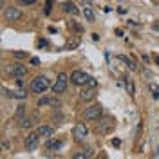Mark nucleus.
Returning <instances> with one entry per match:
<instances>
[{"label":"nucleus","instance_id":"32","mask_svg":"<svg viewBox=\"0 0 159 159\" xmlns=\"http://www.w3.org/2000/svg\"><path fill=\"white\" fill-rule=\"evenodd\" d=\"M20 2H22V4H34L36 0H20Z\"/></svg>","mask_w":159,"mask_h":159},{"label":"nucleus","instance_id":"13","mask_svg":"<svg viewBox=\"0 0 159 159\" xmlns=\"http://www.w3.org/2000/svg\"><path fill=\"white\" fill-rule=\"evenodd\" d=\"M63 9L67 11V13H70L72 16H76V15H78V9H76V6H74L72 2H63Z\"/></svg>","mask_w":159,"mask_h":159},{"label":"nucleus","instance_id":"3","mask_svg":"<svg viewBox=\"0 0 159 159\" xmlns=\"http://www.w3.org/2000/svg\"><path fill=\"white\" fill-rule=\"evenodd\" d=\"M65 89H67V74L61 72V74H58L56 83L52 85V92L54 94H61V92H65Z\"/></svg>","mask_w":159,"mask_h":159},{"label":"nucleus","instance_id":"19","mask_svg":"<svg viewBox=\"0 0 159 159\" xmlns=\"http://www.w3.org/2000/svg\"><path fill=\"white\" fill-rule=\"evenodd\" d=\"M90 156H92V152H90V150H85V152H81V154H74L72 157L74 159H85V157H90Z\"/></svg>","mask_w":159,"mask_h":159},{"label":"nucleus","instance_id":"25","mask_svg":"<svg viewBox=\"0 0 159 159\" xmlns=\"http://www.w3.org/2000/svg\"><path fill=\"white\" fill-rule=\"evenodd\" d=\"M24 112H25V107H24V105H20L18 110H16V116H15V118H16V119L22 118V116H24Z\"/></svg>","mask_w":159,"mask_h":159},{"label":"nucleus","instance_id":"15","mask_svg":"<svg viewBox=\"0 0 159 159\" xmlns=\"http://www.w3.org/2000/svg\"><path fill=\"white\" fill-rule=\"evenodd\" d=\"M83 16H85V20H87V22H94V18H96V16H94V11L90 9L89 6L83 9Z\"/></svg>","mask_w":159,"mask_h":159},{"label":"nucleus","instance_id":"33","mask_svg":"<svg viewBox=\"0 0 159 159\" xmlns=\"http://www.w3.org/2000/svg\"><path fill=\"white\" fill-rule=\"evenodd\" d=\"M152 27H154L156 31H159V22H154V24H152Z\"/></svg>","mask_w":159,"mask_h":159},{"label":"nucleus","instance_id":"8","mask_svg":"<svg viewBox=\"0 0 159 159\" xmlns=\"http://www.w3.org/2000/svg\"><path fill=\"white\" fill-rule=\"evenodd\" d=\"M112 129H114V121H112L110 118H105L101 123H99V127H98L99 134H109Z\"/></svg>","mask_w":159,"mask_h":159},{"label":"nucleus","instance_id":"2","mask_svg":"<svg viewBox=\"0 0 159 159\" xmlns=\"http://www.w3.org/2000/svg\"><path fill=\"white\" fill-rule=\"evenodd\" d=\"M103 116V107L101 105H92V107H89V109L85 110V119L87 121H96V119H99Z\"/></svg>","mask_w":159,"mask_h":159},{"label":"nucleus","instance_id":"23","mask_svg":"<svg viewBox=\"0 0 159 159\" xmlns=\"http://www.w3.org/2000/svg\"><path fill=\"white\" fill-rule=\"evenodd\" d=\"M49 105L51 107H61V101L56 98H49Z\"/></svg>","mask_w":159,"mask_h":159},{"label":"nucleus","instance_id":"17","mask_svg":"<svg viewBox=\"0 0 159 159\" xmlns=\"http://www.w3.org/2000/svg\"><path fill=\"white\" fill-rule=\"evenodd\" d=\"M119 60H121V61H125V63L129 65L130 70H138V65H136V63H134L130 58H127V56H119Z\"/></svg>","mask_w":159,"mask_h":159},{"label":"nucleus","instance_id":"12","mask_svg":"<svg viewBox=\"0 0 159 159\" xmlns=\"http://www.w3.org/2000/svg\"><path fill=\"white\" fill-rule=\"evenodd\" d=\"M40 134V138H51L52 136V127H47V125H42V127H38V130H36Z\"/></svg>","mask_w":159,"mask_h":159},{"label":"nucleus","instance_id":"27","mask_svg":"<svg viewBox=\"0 0 159 159\" xmlns=\"http://www.w3.org/2000/svg\"><path fill=\"white\" fill-rule=\"evenodd\" d=\"M69 27H72L74 31H81V25H78V24H74V22H70V24H69Z\"/></svg>","mask_w":159,"mask_h":159},{"label":"nucleus","instance_id":"18","mask_svg":"<svg viewBox=\"0 0 159 159\" xmlns=\"http://www.w3.org/2000/svg\"><path fill=\"white\" fill-rule=\"evenodd\" d=\"M125 85H127V90H129V94H130V96H134L136 89H134V83H132V80L127 78V80H125Z\"/></svg>","mask_w":159,"mask_h":159},{"label":"nucleus","instance_id":"22","mask_svg":"<svg viewBox=\"0 0 159 159\" xmlns=\"http://www.w3.org/2000/svg\"><path fill=\"white\" fill-rule=\"evenodd\" d=\"M78 45H80V38H74L72 42H69V43H67V47H69V49H76Z\"/></svg>","mask_w":159,"mask_h":159},{"label":"nucleus","instance_id":"29","mask_svg":"<svg viewBox=\"0 0 159 159\" xmlns=\"http://www.w3.org/2000/svg\"><path fill=\"white\" fill-rule=\"evenodd\" d=\"M51 6H52V2H51V0H47V4H45V13H47V15L51 13Z\"/></svg>","mask_w":159,"mask_h":159},{"label":"nucleus","instance_id":"30","mask_svg":"<svg viewBox=\"0 0 159 159\" xmlns=\"http://www.w3.org/2000/svg\"><path fill=\"white\" fill-rule=\"evenodd\" d=\"M38 45H40V47H47V40H40Z\"/></svg>","mask_w":159,"mask_h":159},{"label":"nucleus","instance_id":"24","mask_svg":"<svg viewBox=\"0 0 159 159\" xmlns=\"http://www.w3.org/2000/svg\"><path fill=\"white\" fill-rule=\"evenodd\" d=\"M87 85H89V87H96V85H98V81H96V78H92V76H89V78H87Z\"/></svg>","mask_w":159,"mask_h":159},{"label":"nucleus","instance_id":"31","mask_svg":"<svg viewBox=\"0 0 159 159\" xmlns=\"http://www.w3.org/2000/svg\"><path fill=\"white\" fill-rule=\"evenodd\" d=\"M112 145H114V147H119V145H121V141H119V139H112Z\"/></svg>","mask_w":159,"mask_h":159},{"label":"nucleus","instance_id":"10","mask_svg":"<svg viewBox=\"0 0 159 159\" xmlns=\"http://www.w3.org/2000/svg\"><path fill=\"white\" fill-rule=\"evenodd\" d=\"M80 98L83 99V101H90V99H94V98H96V87L83 89V90H81V94H80Z\"/></svg>","mask_w":159,"mask_h":159},{"label":"nucleus","instance_id":"4","mask_svg":"<svg viewBox=\"0 0 159 159\" xmlns=\"http://www.w3.org/2000/svg\"><path fill=\"white\" fill-rule=\"evenodd\" d=\"M72 134H74V139H76V141H83V139L87 138V134H89V129H87L83 123H80V125L74 127V132H72Z\"/></svg>","mask_w":159,"mask_h":159},{"label":"nucleus","instance_id":"21","mask_svg":"<svg viewBox=\"0 0 159 159\" xmlns=\"http://www.w3.org/2000/svg\"><path fill=\"white\" fill-rule=\"evenodd\" d=\"M150 90L154 92L152 96H154V99H159V87L156 85V83H150Z\"/></svg>","mask_w":159,"mask_h":159},{"label":"nucleus","instance_id":"9","mask_svg":"<svg viewBox=\"0 0 159 159\" xmlns=\"http://www.w3.org/2000/svg\"><path fill=\"white\" fill-rule=\"evenodd\" d=\"M6 18L9 20V22H16V20L22 18V11L16 9V7H7L6 9Z\"/></svg>","mask_w":159,"mask_h":159},{"label":"nucleus","instance_id":"7","mask_svg":"<svg viewBox=\"0 0 159 159\" xmlns=\"http://www.w3.org/2000/svg\"><path fill=\"white\" fill-rule=\"evenodd\" d=\"M9 72L15 76V78H24V76L27 74V67L22 65V63H16V65H13V67L9 69Z\"/></svg>","mask_w":159,"mask_h":159},{"label":"nucleus","instance_id":"16","mask_svg":"<svg viewBox=\"0 0 159 159\" xmlns=\"http://www.w3.org/2000/svg\"><path fill=\"white\" fill-rule=\"evenodd\" d=\"M18 125L22 127V129H29V127L33 125V123H31V119H29V118L22 116V118H18Z\"/></svg>","mask_w":159,"mask_h":159},{"label":"nucleus","instance_id":"26","mask_svg":"<svg viewBox=\"0 0 159 159\" xmlns=\"http://www.w3.org/2000/svg\"><path fill=\"white\" fill-rule=\"evenodd\" d=\"M42 105H49V98H40L38 99V107H42Z\"/></svg>","mask_w":159,"mask_h":159},{"label":"nucleus","instance_id":"34","mask_svg":"<svg viewBox=\"0 0 159 159\" xmlns=\"http://www.w3.org/2000/svg\"><path fill=\"white\" fill-rule=\"evenodd\" d=\"M154 60H156V63H159V56H156V58H154Z\"/></svg>","mask_w":159,"mask_h":159},{"label":"nucleus","instance_id":"5","mask_svg":"<svg viewBox=\"0 0 159 159\" xmlns=\"http://www.w3.org/2000/svg\"><path fill=\"white\" fill-rule=\"evenodd\" d=\"M87 74L83 72V70H74L72 74H70V80H72V83L74 85H85L87 83Z\"/></svg>","mask_w":159,"mask_h":159},{"label":"nucleus","instance_id":"20","mask_svg":"<svg viewBox=\"0 0 159 159\" xmlns=\"http://www.w3.org/2000/svg\"><path fill=\"white\" fill-rule=\"evenodd\" d=\"M13 56L16 60H24V58H27V52L25 51H13Z\"/></svg>","mask_w":159,"mask_h":159},{"label":"nucleus","instance_id":"14","mask_svg":"<svg viewBox=\"0 0 159 159\" xmlns=\"http://www.w3.org/2000/svg\"><path fill=\"white\" fill-rule=\"evenodd\" d=\"M11 96H13V98H16V99H25V98H27V92H25L24 89H16V90H13V92H11Z\"/></svg>","mask_w":159,"mask_h":159},{"label":"nucleus","instance_id":"6","mask_svg":"<svg viewBox=\"0 0 159 159\" xmlns=\"http://www.w3.org/2000/svg\"><path fill=\"white\" fill-rule=\"evenodd\" d=\"M38 141H40V134L38 132H34V134H29L27 138H25V148L29 150H34L38 147Z\"/></svg>","mask_w":159,"mask_h":159},{"label":"nucleus","instance_id":"1","mask_svg":"<svg viewBox=\"0 0 159 159\" xmlns=\"http://www.w3.org/2000/svg\"><path fill=\"white\" fill-rule=\"evenodd\" d=\"M49 89V80L45 78V76H36V78L33 80V83H31V90L33 92H45V90Z\"/></svg>","mask_w":159,"mask_h":159},{"label":"nucleus","instance_id":"28","mask_svg":"<svg viewBox=\"0 0 159 159\" xmlns=\"http://www.w3.org/2000/svg\"><path fill=\"white\" fill-rule=\"evenodd\" d=\"M31 65H40V58L33 56V58H31Z\"/></svg>","mask_w":159,"mask_h":159},{"label":"nucleus","instance_id":"11","mask_svg":"<svg viewBox=\"0 0 159 159\" xmlns=\"http://www.w3.org/2000/svg\"><path fill=\"white\" fill-rule=\"evenodd\" d=\"M61 147H63V143H61L60 139H49V141H47V145H45V148H47V150H52V152L60 150Z\"/></svg>","mask_w":159,"mask_h":159}]
</instances>
